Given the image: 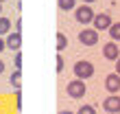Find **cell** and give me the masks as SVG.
Listing matches in <instances>:
<instances>
[{
  "mask_svg": "<svg viewBox=\"0 0 120 114\" xmlns=\"http://www.w3.org/2000/svg\"><path fill=\"white\" fill-rule=\"evenodd\" d=\"M74 75H76V79H90L92 75H94V64L92 61H85V59H81V61H76L74 64Z\"/></svg>",
  "mask_w": 120,
  "mask_h": 114,
  "instance_id": "1",
  "label": "cell"
},
{
  "mask_svg": "<svg viewBox=\"0 0 120 114\" xmlns=\"http://www.w3.org/2000/svg\"><path fill=\"white\" fill-rule=\"evenodd\" d=\"M94 9H92L90 4H81L79 9H74V18H76V22H81V24H90V22H94Z\"/></svg>",
  "mask_w": 120,
  "mask_h": 114,
  "instance_id": "2",
  "label": "cell"
},
{
  "mask_svg": "<svg viewBox=\"0 0 120 114\" xmlns=\"http://www.w3.org/2000/svg\"><path fill=\"white\" fill-rule=\"evenodd\" d=\"M68 97L70 99H81V97H85V81H81V79H72L68 83Z\"/></svg>",
  "mask_w": 120,
  "mask_h": 114,
  "instance_id": "3",
  "label": "cell"
},
{
  "mask_svg": "<svg viewBox=\"0 0 120 114\" xmlns=\"http://www.w3.org/2000/svg\"><path fill=\"white\" fill-rule=\"evenodd\" d=\"M79 42L85 44V46L98 44V31H94V28H83V31L79 33Z\"/></svg>",
  "mask_w": 120,
  "mask_h": 114,
  "instance_id": "4",
  "label": "cell"
},
{
  "mask_svg": "<svg viewBox=\"0 0 120 114\" xmlns=\"http://www.w3.org/2000/svg\"><path fill=\"white\" fill-rule=\"evenodd\" d=\"M111 24H114V22H111V16H109V13H98V16H94V22H92L94 31H105V28L109 31Z\"/></svg>",
  "mask_w": 120,
  "mask_h": 114,
  "instance_id": "5",
  "label": "cell"
},
{
  "mask_svg": "<svg viewBox=\"0 0 120 114\" xmlns=\"http://www.w3.org/2000/svg\"><path fill=\"white\" fill-rule=\"evenodd\" d=\"M105 88H107L111 94H118V90H120V75L116 73H111L105 77Z\"/></svg>",
  "mask_w": 120,
  "mask_h": 114,
  "instance_id": "6",
  "label": "cell"
},
{
  "mask_svg": "<svg viewBox=\"0 0 120 114\" xmlns=\"http://www.w3.org/2000/svg\"><path fill=\"white\" fill-rule=\"evenodd\" d=\"M103 55H105V59H109V61H118V44H114V42H109V44H105L103 46Z\"/></svg>",
  "mask_w": 120,
  "mask_h": 114,
  "instance_id": "7",
  "label": "cell"
},
{
  "mask_svg": "<svg viewBox=\"0 0 120 114\" xmlns=\"http://www.w3.org/2000/svg\"><path fill=\"white\" fill-rule=\"evenodd\" d=\"M103 108L111 114H120V97H107L103 101Z\"/></svg>",
  "mask_w": 120,
  "mask_h": 114,
  "instance_id": "8",
  "label": "cell"
},
{
  "mask_svg": "<svg viewBox=\"0 0 120 114\" xmlns=\"http://www.w3.org/2000/svg\"><path fill=\"white\" fill-rule=\"evenodd\" d=\"M4 44H7V48H11V51H20V46H22V35H20L18 31L15 33H9V37H7V42H4Z\"/></svg>",
  "mask_w": 120,
  "mask_h": 114,
  "instance_id": "9",
  "label": "cell"
},
{
  "mask_svg": "<svg viewBox=\"0 0 120 114\" xmlns=\"http://www.w3.org/2000/svg\"><path fill=\"white\" fill-rule=\"evenodd\" d=\"M109 35H111L114 42H120V22H114L109 26Z\"/></svg>",
  "mask_w": 120,
  "mask_h": 114,
  "instance_id": "10",
  "label": "cell"
},
{
  "mask_svg": "<svg viewBox=\"0 0 120 114\" xmlns=\"http://www.w3.org/2000/svg\"><path fill=\"white\" fill-rule=\"evenodd\" d=\"M57 4H59L61 11H70V9H74L76 0H57Z\"/></svg>",
  "mask_w": 120,
  "mask_h": 114,
  "instance_id": "11",
  "label": "cell"
},
{
  "mask_svg": "<svg viewBox=\"0 0 120 114\" xmlns=\"http://www.w3.org/2000/svg\"><path fill=\"white\" fill-rule=\"evenodd\" d=\"M20 83H22V73H20V70H15V73L11 75V86L15 90H20Z\"/></svg>",
  "mask_w": 120,
  "mask_h": 114,
  "instance_id": "12",
  "label": "cell"
},
{
  "mask_svg": "<svg viewBox=\"0 0 120 114\" xmlns=\"http://www.w3.org/2000/svg\"><path fill=\"white\" fill-rule=\"evenodd\" d=\"M66 46H68V37L63 33H57V51H63Z\"/></svg>",
  "mask_w": 120,
  "mask_h": 114,
  "instance_id": "13",
  "label": "cell"
},
{
  "mask_svg": "<svg viewBox=\"0 0 120 114\" xmlns=\"http://www.w3.org/2000/svg\"><path fill=\"white\" fill-rule=\"evenodd\" d=\"M9 28H11V20L9 18H0V35L9 33Z\"/></svg>",
  "mask_w": 120,
  "mask_h": 114,
  "instance_id": "14",
  "label": "cell"
},
{
  "mask_svg": "<svg viewBox=\"0 0 120 114\" xmlns=\"http://www.w3.org/2000/svg\"><path fill=\"white\" fill-rule=\"evenodd\" d=\"M76 114H96V110L92 108V105H81V108H79V112H76Z\"/></svg>",
  "mask_w": 120,
  "mask_h": 114,
  "instance_id": "15",
  "label": "cell"
},
{
  "mask_svg": "<svg viewBox=\"0 0 120 114\" xmlns=\"http://www.w3.org/2000/svg\"><path fill=\"white\" fill-rule=\"evenodd\" d=\"M13 64H15V70H22V53H15V59H13Z\"/></svg>",
  "mask_w": 120,
  "mask_h": 114,
  "instance_id": "16",
  "label": "cell"
},
{
  "mask_svg": "<svg viewBox=\"0 0 120 114\" xmlns=\"http://www.w3.org/2000/svg\"><path fill=\"white\" fill-rule=\"evenodd\" d=\"M61 70H63V59L57 57V73H61Z\"/></svg>",
  "mask_w": 120,
  "mask_h": 114,
  "instance_id": "17",
  "label": "cell"
},
{
  "mask_svg": "<svg viewBox=\"0 0 120 114\" xmlns=\"http://www.w3.org/2000/svg\"><path fill=\"white\" fill-rule=\"evenodd\" d=\"M15 31H18V33L22 31V20H18V22H15Z\"/></svg>",
  "mask_w": 120,
  "mask_h": 114,
  "instance_id": "18",
  "label": "cell"
},
{
  "mask_svg": "<svg viewBox=\"0 0 120 114\" xmlns=\"http://www.w3.org/2000/svg\"><path fill=\"white\" fill-rule=\"evenodd\" d=\"M116 75H120V57H118V61H116Z\"/></svg>",
  "mask_w": 120,
  "mask_h": 114,
  "instance_id": "19",
  "label": "cell"
},
{
  "mask_svg": "<svg viewBox=\"0 0 120 114\" xmlns=\"http://www.w3.org/2000/svg\"><path fill=\"white\" fill-rule=\"evenodd\" d=\"M4 48H7V44H4V42H2V40H0V53H2V51H4Z\"/></svg>",
  "mask_w": 120,
  "mask_h": 114,
  "instance_id": "20",
  "label": "cell"
},
{
  "mask_svg": "<svg viewBox=\"0 0 120 114\" xmlns=\"http://www.w3.org/2000/svg\"><path fill=\"white\" fill-rule=\"evenodd\" d=\"M59 114H72V112H70V110H61Z\"/></svg>",
  "mask_w": 120,
  "mask_h": 114,
  "instance_id": "21",
  "label": "cell"
},
{
  "mask_svg": "<svg viewBox=\"0 0 120 114\" xmlns=\"http://www.w3.org/2000/svg\"><path fill=\"white\" fill-rule=\"evenodd\" d=\"M81 2H83V4H90V2H94V0H81Z\"/></svg>",
  "mask_w": 120,
  "mask_h": 114,
  "instance_id": "22",
  "label": "cell"
},
{
  "mask_svg": "<svg viewBox=\"0 0 120 114\" xmlns=\"http://www.w3.org/2000/svg\"><path fill=\"white\" fill-rule=\"evenodd\" d=\"M2 70H4V61H0V73H2Z\"/></svg>",
  "mask_w": 120,
  "mask_h": 114,
  "instance_id": "23",
  "label": "cell"
},
{
  "mask_svg": "<svg viewBox=\"0 0 120 114\" xmlns=\"http://www.w3.org/2000/svg\"><path fill=\"white\" fill-rule=\"evenodd\" d=\"M0 18H2V4H0Z\"/></svg>",
  "mask_w": 120,
  "mask_h": 114,
  "instance_id": "24",
  "label": "cell"
},
{
  "mask_svg": "<svg viewBox=\"0 0 120 114\" xmlns=\"http://www.w3.org/2000/svg\"><path fill=\"white\" fill-rule=\"evenodd\" d=\"M2 2H4V0H0V4H2Z\"/></svg>",
  "mask_w": 120,
  "mask_h": 114,
  "instance_id": "25",
  "label": "cell"
}]
</instances>
